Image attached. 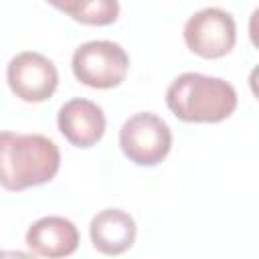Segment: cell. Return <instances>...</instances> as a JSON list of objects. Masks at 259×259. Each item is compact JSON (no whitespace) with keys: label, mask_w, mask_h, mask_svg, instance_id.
Masks as SVG:
<instances>
[{"label":"cell","mask_w":259,"mask_h":259,"mask_svg":"<svg viewBox=\"0 0 259 259\" xmlns=\"http://www.w3.org/2000/svg\"><path fill=\"white\" fill-rule=\"evenodd\" d=\"M61 152L42 134L0 132V186L20 192L55 178Z\"/></svg>","instance_id":"6da1fadb"},{"label":"cell","mask_w":259,"mask_h":259,"mask_svg":"<svg viewBox=\"0 0 259 259\" xmlns=\"http://www.w3.org/2000/svg\"><path fill=\"white\" fill-rule=\"evenodd\" d=\"M166 105L186 123H219L237 109V91L221 77L188 71L168 85Z\"/></svg>","instance_id":"7a4b0ae2"},{"label":"cell","mask_w":259,"mask_h":259,"mask_svg":"<svg viewBox=\"0 0 259 259\" xmlns=\"http://www.w3.org/2000/svg\"><path fill=\"white\" fill-rule=\"evenodd\" d=\"M73 75L93 89L117 87L130 69L127 53L113 40H89L73 53Z\"/></svg>","instance_id":"3957f363"},{"label":"cell","mask_w":259,"mask_h":259,"mask_svg":"<svg viewBox=\"0 0 259 259\" xmlns=\"http://www.w3.org/2000/svg\"><path fill=\"white\" fill-rule=\"evenodd\" d=\"M119 148L136 166H158L172 148L168 123L152 111L130 115L119 130Z\"/></svg>","instance_id":"277c9868"},{"label":"cell","mask_w":259,"mask_h":259,"mask_svg":"<svg viewBox=\"0 0 259 259\" xmlns=\"http://www.w3.org/2000/svg\"><path fill=\"white\" fill-rule=\"evenodd\" d=\"M186 47L202 59H221L229 55L237 42L235 18L223 8H202L184 24Z\"/></svg>","instance_id":"5b68a950"},{"label":"cell","mask_w":259,"mask_h":259,"mask_svg":"<svg viewBox=\"0 0 259 259\" xmlns=\"http://www.w3.org/2000/svg\"><path fill=\"white\" fill-rule=\"evenodd\" d=\"M10 91L28 103H40L53 97L59 85V71L51 59L36 51H22L6 67Z\"/></svg>","instance_id":"8992f818"},{"label":"cell","mask_w":259,"mask_h":259,"mask_svg":"<svg viewBox=\"0 0 259 259\" xmlns=\"http://www.w3.org/2000/svg\"><path fill=\"white\" fill-rule=\"evenodd\" d=\"M57 125L69 144L77 148H91L105 134V115L97 103L75 97L59 109Z\"/></svg>","instance_id":"52a82bcc"},{"label":"cell","mask_w":259,"mask_h":259,"mask_svg":"<svg viewBox=\"0 0 259 259\" xmlns=\"http://www.w3.org/2000/svg\"><path fill=\"white\" fill-rule=\"evenodd\" d=\"M26 245L38 257H69L79 247V231L65 217H42L28 227Z\"/></svg>","instance_id":"ba28073f"},{"label":"cell","mask_w":259,"mask_h":259,"mask_svg":"<svg viewBox=\"0 0 259 259\" xmlns=\"http://www.w3.org/2000/svg\"><path fill=\"white\" fill-rule=\"evenodd\" d=\"M138 235L136 221L121 208L99 210L89 225V237L93 247L103 255H121L134 247Z\"/></svg>","instance_id":"9c48e42d"},{"label":"cell","mask_w":259,"mask_h":259,"mask_svg":"<svg viewBox=\"0 0 259 259\" xmlns=\"http://www.w3.org/2000/svg\"><path fill=\"white\" fill-rule=\"evenodd\" d=\"M57 10L69 14L73 20L91 26H105L117 20V0H47Z\"/></svg>","instance_id":"30bf717a"}]
</instances>
